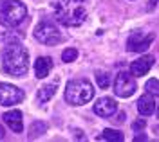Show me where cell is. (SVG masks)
Returning <instances> with one entry per match:
<instances>
[{"label":"cell","mask_w":159,"mask_h":142,"mask_svg":"<svg viewBox=\"0 0 159 142\" xmlns=\"http://www.w3.org/2000/svg\"><path fill=\"white\" fill-rule=\"evenodd\" d=\"M157 2H159V0H150V2H148V9H154V7L157 6Z\"/></svg>","instance_id":"obj_21"},{"label":"cell","mask_w":159,"mask_h":142,"mask_svg":"<svg viewBox=\"0 0 159 142\" xmlns=\"http://www.w3.org/2000/svg\"><path fill=\"white\" fill-rule=\"evenodd\" d=\"M24 101V90L9 83H0V106H13Z\"/></svg>","instance_id":"obj_8"},{"label":"cell","mask_w":159,"mask_h":142,"mask_svg":"<svg viewBox=\"0 0 159 142\" xmlns=\"http://www.w3.org/2000/svg\"><path fill=\"white\" fill-rule=\"evenodd\" d=\"M2 70L13 77H22L29 70V52L20 43H9L2 51Z\"/></svg>","instance_id":"obj_1"},{"label":"cell","mask_w":159,"mask_h":142,"mask_svg":"<svg viewBox=\"0 0 159 142\" xmlns=\"http://www.w3.org/2000/svg\"><path fill=\"white\" fill-rule=\"evenodd\" d=\"M94 97V88L87 79H74L67 83L65 88V101L72 106L85 104Z\"/></svg>","instance_id":"obj_4"},{"label":"cell","mask_w":159,"mask_h":142,"mask_svg":"<svg viewBox=\"0 0 159 142\" xmlns=\"http://www.w3.org/2000/svg\"><path fill=\"white\" fill-rule=\"evenodd\" d=\"M154 34H145L143 31H132L127 40V49L130 52H145L152 45Z\"/></svg>","instance_id":"obj_7"},{"label":"cell","mask_w":159,"mask_h":142,"mask_svg":"<svg viewBox=\"0 0 159 142\" xmlns=\"http://www.w3.org/2000/svg\"><path fill=\"white\" fill-rule=\"evenodd\" d=\"M99 139H101V140H110V142H123V133L118 132V130L107 128V130H103V133H101Z\"/></svg>","instance_id":"obj_16"},{"label":"cell","mask_w":159,"mask_h":142,"mask_svg":"<svg viewBox=\"0 0 159 142\" xmlns=\"http://www.w3.org/2000/svg\"><path fill=\"white\" fill-rule=\"evenodd\" d=\"M145 88L148 94H152L154 97H159V79H148L147 85H145Z\"/></svg>","instance_id":"obj_17"},{"label":"cell","mask_w":159,"mask_h":142,"mask_svg":"<svg viewBox=\"0 0 159 142\" xmlns=\"http://www.w3.org/2000/svg\"><path fill=\"white\" fill-rule=\"evenodd\" d=\"M51 69H52V60H51V58L42 56V58H38V60L34 61V76H36L38 79L47 77Z\"/></svg>","instance_id":"obj_12"},{"label":"cell","mask_w":159,"mask_h":142,"mask_svg":"<svg viewBox=\"0 0 159 142\" xmlns=\"http://www.w3.org/2000/svg\"><path fill=\"white\" fill-rule=\"evenodd\" d=\"M4 137H6V132H4V128L0 126V139H4Z\"/></svg>","instance_id":"obj_22"},{"label":"cell","mask_w":159,"mask_h":142,"mask_svg":"<svg viewBox=\"0 0 159 142\" xmlns=\"http://www.w3.org/2000/svg\"><path fill=\"white\" fill-rule=\"evenodd\" d=\"M76 58H78V51L76 49H65V51L61 52V60L65 61V63H72Z\"/></svg>","instance_id":"obj_19"},{"label":"cell","mask_w":159,"mask_h":142,"mask_svg":"<svg viewBox=\"0 0 159 142\" xmlns=\"http://www.w3.org/2000/svg\"><path fill=\"white\" fill-rule=\"evenodd\" d=\"M156 110V101H154V97H152V94H145V95H141L138 101V112L141 115H152Z\"/></svg>","instance_id":"obj_13"},{"label":"cell","mask_w":159,"mask_h":142,"mask_svg":"<svg viewBox=\"0 0 159 142\" xmlns=\"http://www.w3.org/2000/svg\"><path fill=\"white\" fill-rule=\"evenodd\" d=\"M51 7L54 18L65 27H78L87 18V11L78 0H52Z\"/></svg>","instance_id":"obj_2"},{"label":"cell","mask_w":159,"mask_h":142,"mask_svg":"<svg viewBox=\"0 0 159 142\" xmlns=\"http://www.w3.org/2000/svg\"><path fill=\"white\" fill-rule=\"evenodd\" d=\"M136 92V81H134V76L129 72H119L116 76V81H114V94L118 97H130L132 94Z\"/></svg>","instance_id":"obj_6"},{"label":"cell","mask_w":159,"mask_h":142,"mask_svg":"<svg viewBox=\"0 0 159 142\" xmlns=\"http://www.w3.org/2000/svg\"><path fill=\"white\" fill-rule=\"evenodd\" d=\"M154 63H156V58L154 56H141L139 60L132 61V65H130V74L132 76H136V77H141V76H145V74H148L150 69L154 67Z\"/></svg>","instance_id":"obj_9"},{"label":"cell","mask_w":159,"mask_h":142,"mask_svg":"<svg viewBox=\"0 0 159 142\" xmlns=\"http://www.w3.org/2000/svg\"><path fill=\"white\" fill-rule=\"evenodd\" d=\"M157 117H159V108H157Z\"/></svg>","instance_id":"obj_23"},{"label":"cell","mask_w":159,"mask_h":142,"mask_svg":"<svg viewBox=\"0 0 159 142\" xmlns=\"http://www.w3.org/2000/svg\"><path fill=\"white\" fill-rule=\"evenodd\" d=\"M132 128H134V130H143V128H145V121H143V119H141V121H136L132 124Z\"/></svg>","instance_id":"obj_20"},{"label":"cell","mask_w":159,"mask_h":142,"mask_svg":"<svg viewBox=\"0 0 159 142\" xmlns=\"http://www.w3.org/2000/svg\"><path fill=\"white\" fill-rule=\"evenodd\" d=\"M27 16V7L20 0H0V23L4 27H16Z\"/></svg>","instance_id":"obj_3"},{"label":"cell","mask_w":159,"mask_h":142,"mask_svg":"<svg viewBox=\"0 0 159 142\" xmlns=\"http://www.w3.org/2000/svg\"><path fill=\"white\" fill-rule=\"evenodd\" d=\"M47 132V124L42 121H36L31 124L29 128V139L33 140V139H36V137H40V135H43V133Z\"/></svg>","instance_id":"obj_15"},{"label":"cell","mask_w":159,"mask_h":142,"mask_svg":"<svg viewBox=\"0 0 159 142\" xmlns=\"http://www.w3.org/2000/svg\"><path fill=\"white\" fill-rule=\"evenodd\" d=\"M2 119H4V122H6L15 133H22V130H24V122H22V112H20V110L6 112Z\"/></svg>","instance_id":"obj_11"},{"label":"cell","mask_w":159,"mask_h":142,"mask_svg":"<svg viewBox=\"0 0 159 142\" xmlns=\"http://www.w3.org/2000/svg\"><path fill=\"white\" fill-rule=\"evenodd\" d=\"M34 38L40 43H43V45H56V43H60V41L63 40L60 29L54 23H51L47 20L40 22L38 25L34 27Z\"/></svg>","instance_id":"obj_5"},{"label":"cell","mask_w":159,"mask_h":142,"mask_svg":"<svg viewBox=\"0 0 159 142\" xmlns=\"http://www.w3.org/2000/svg\"><path fill=\"white\" fill-rule=\"evenodd\" d=\"M116 112H118V102L110 97H101L94 104V113L99 117H112Z\"/></svg>","instance_id":"obj_10"},{"label":"cell","mask_w":159,"mask_h":142,"mask_svg":"<svg viewBox=\"0 0 159 142\" xmlns=\"http://www.w3.org/2000/svg\"><path fill=\"white\" fill-rule=\"evenodd\" d=\"M96 83H98L99 88H107L110 85V76L107 72H98L96 74Z\"/></svg>","instance_id":"obj_18"},{"label":"cell","mask_w":159,"mask_h":142,"mask_svg":"<svg viewBox=\"0 0 159 142\" xmlns=\"http://www.w3.org/2000/svg\"><path fill=\"white\" fill-rule=\"evenodd\" d=\"M56 88H58V81L42 86L38 90V95H36V97H38V102H47L49 99H52V95L56 94Z\"/></svg>","instance_id":"obj_14"},{"label":"cell","mask_w":159,"mask_h":142,"mask_svg":"<svg viewBox=\"0 0 159 142\" xmlns=\"http://www.w3.org/2000/svg\"><path fill=\"white\" fill-rule=\"evenodd\" d=\"M78 2H85V0H78Z\"/></svg>","instance_id":"obj_24"}]
</instances>
